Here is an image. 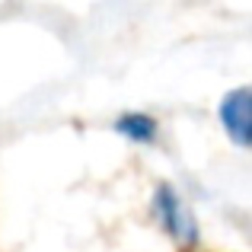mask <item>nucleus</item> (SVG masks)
<instances>
[{"label": "nucleus", "instance_id": "1", "mask_svg": "<svg viewBox=\"0 0 252 252\" xmlns=\"http://www.w3.org/2000/svg\"><path fill=\"white\" fill-rule=\"evenodd\" d=\"M154 214L160 220V227L166 230V236H172L176 243L182 246H191L198 240V227H195V217H191L189 204L182 201L172 185H157L154 191Z\"/></svg>", "mask_w": 252, "mask_h": 252}, {"label": "nucleus", "instance_id": "3", "mask_svg": "<svg viewBox=\"0 0 252 252\" xmlns=\"http://www.w3.org/2000/svg\"><path fill=\"white\" fill-rule=\"evenodd\" d=\"M157 118L147 115V112H125V115L115 118V131L122 137H128V141L134 144H154L157 141Z\"/></svg>", "mask_w": 252, "mask_h": 252}, {"label": "nucleus", "instance_id": "2", "mask_svg": "<svg viewBox=\"0 0 252 252\" xmlns=\"http://www.w3.org/2000/svg\"><path fill=\"white\" fill-rule=\"evenodd\" d=\"M217 115H220V125L227 128V134L233 137L240 147H249V90L246 86L227 93V96L220 99Z\"/></svg>", "mask_w": 252, "mask_h": 252}]
</instances>
